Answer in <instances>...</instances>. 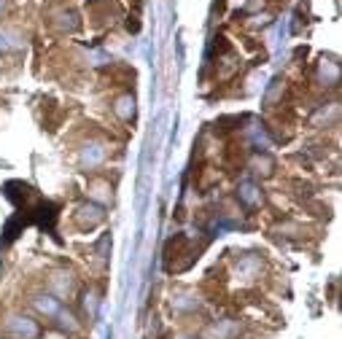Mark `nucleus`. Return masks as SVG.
<instances>
[{
    "label": "nucleus",
    "instance_id": "f257e3e1",
    "mask_svg": "<svg viewBox=\"0 0 342 339\" xmlns=\"http://www.w3.org/2000/svg\"><path fill=\"white\" fill-rule=\"evenodd\" d=\"M9 334L35 339V336H38V326H35V323H33L30 318H14V320L9 323Z\"/></svg>",
    "mask_w": 342,
    "mask_h": 339
},
{
    "label": "nucleus",
    "instance_id": "f03ea898",
    "mask_svg": "<svg viewBox=\"0 0 342 339\" xmlns=\"http://www.w3.org/2000/svg\"><path fill=\"white\" fill-rule=\"evenodd\" d=\"M35 304H38V309H44V312H49V315H60V304H57L54 299H49V296L38 299Z\"/></svg>",
    "mask_w": 342,
    "mask_h": 339
},
{
    "label": "nucleus",
    "instance_id": "7ed1b4c3",
    "mask_svg": "<svg viewBox=\"0 0 342 339\" xmlns=\"http://www.w3.org/2000/svg\"><path fill=\"white\" fill-rule=\"evenodd\" d=\"M240 197H243V199L248 202V205H253V202H259V194H256V189H253L251 183H243V186H240Z\"/></svg>",
    "mask_w": 342,
    "mask_h": 339
}]
</instances>
